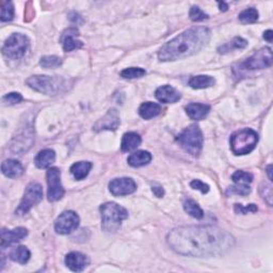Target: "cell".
<instances>
[{
    "instance_id": "6da1fadb",
    "label": "cell",
    "mask_w": 273,
    "mask_h": 273,
    "mask_svg": "<svg viewBox=\"0 0 273 273\" xmlns=\"http://www.w3.org/2000/svg\"><path fill=\"white\" fill-rule=\"evenodd\" d=\"M170 248L177 254L192 257L219 256L235 245L234 237L217 226H180L166 237Z\"/></svg>"
},
{
    "instance_id": "7a4b0ae2",
    "label": "cell",
    "mask_w": 273,
    "mask_h": 273,
    "mask_svg": "<svg viewBox=\"0 0 273 273\" xmlns=\"http://www.w3.org/2000/svg\"><path fill=\"white\" fill-rule=\"evenodd\" d=\"M210 30L206 27H195L184 31L158 51V59L163 62L185 59L204 48L210 40Z\"/></svg>"
},
{
    "instance_id": "3957f363",
    "label": "cell",
    "mask_w": 273,
    "mask_h": 273,
    "mask_svg": "<svg viewBox=\"0 0 273 273\" xmlns=\"http://www.w3.org/2000/svg\"><path fill=\"white\" fill-rule=\"evenodd\" d=\"M102 227L105 232L114 233L122 225V222L128 217V211L117 203L108 202L101 206Z\"/></svg>"
},
{
    "instance_id": "277c9868",
    "label": "cell",
    "mask_w": 273,
    "mask_h": 273,
    "mask_svg": "<svg viewBox=\"0 0 273 273\" xmlns=\"http://www.w3.org/2000/svg\"><path fill=\"white\" fill-rule=\"evenodd\" d=\"M27 84L34 91L46 94L57 95L67 90V81L60 77L45 75H35L27 79Z\"/></svg>"
},
{
    "instance_id": "5b68a950",
    "label": "cell",
    "mask_w": 273,
    "mask_h": 273,
    "mask_svg": "<svg viewBox=\"0 0 273 273\" xmlns=\"http://www.w3.org/2000/svg\"><path fill=\"white\" fill-rule=\"evenodd\" d=\"M258 142V135L253 129L245 128L236 131L231 137V148L235 155L251 153Z\"/></svg>"
},
{
    "instance_id": "8992f818",
    "label": "cell",
    "mask_w": 273,
    "mask_h": 273,
    "mask_svg": "<svg viewBox=\"0 0 273 273\" xmlns=\"http://www.w3.org/2000/svg\"><path fill=\"white\" fill-rule=\"evenodd\" d=\"M176 141L187 153L191 154L192 156H199L202 151V147H203L204 138L201 128L198 125L193 124L185 129L176 138Z\"/></svg>"
},
{
    "instance_id": "52a82bcc",
    "label": "cell",
    "mask_w": 273,
    "mask_h": 273,
    "mask_svg": "<svg viewBox=\"0 0 273 273\" xmlns=\"http://www.w3.org/2000/svg\"><path fill=\"white\" fill-rule=\"evenodd\" d=\"M30 46L29 39L22 33H13L9 37L3 46V54L12 60L23 58Z\"/></svg>"
},
{
    "instance_id": "ba28073f",
    "label": "cell",
    "mask_w": 273,
    "mask_h": 273,
    "mask_svg": "<svg viewBox=\"0 0 273 273\" xmlns=\"http://www.w3.org/2000/svg\"><path fill=\"white\" fill-rule=\"evenodd\" d=\"M42 200H43V188L41 185L38 183L29 184L25 190L20 206L15 210V214L17 216L26 215L29 213V210L32 207L38 205Z\"/></svg>"
},
{
    "instance_id": "9c48e42d",
    "label": "cell",
    "mask_w": 273,
    "mask_h": 273,
    "mask_svg": "<svg viewBox=\"0 0 273 273\" xmlns=\"http://www.w3.org/2000/svg\"><path fill=\"white\" fill-rule=\"evenodd\" d=\"M272 51L269 47L261 48L255 52L250 58L246 59L241 64L244 69L254 70V69H263L272 65Z\"/></svg>"
},
{
    "instance_id": "30bf717a",
    "label": "cell",
    "mask_w": 273,
    "mask_h": 273,
    "mask_svg": "<svg viewBox=\"0 0 273 273\" xmlns=\"http://www.w3.org/2000/svg\"><path fill=\"white\" fill-rule=\"evenodd\" d=\"M47 197L49 202H57L64 196V189L61 184V172L58 168H49L46 173Z\"/></svg>"
},
{
    "instance_id": "8fae6325",
    "label": "cell",
    "mask_w": 273,
    "mask_h": 273,
    "mask_svg": "<svg viewBox=\"0 0 273 273\" xmlns=\"http://www.w3.org/2000/svg\"><path fill=\"white\" fill-rule=\"evenodd\" d=\"M79 217L72 210H66L61 214L55 222V230L60 235H67L77 230L79 226Z\"/></svg>"
},
{
    "instance_id": "7c38bea8",
    "label": "cell",
    "mask_w": 273,
    "mask_h": 273,
    "mask_svg": "<svg viewBox=\"0 0 273 273\" xmlns=\"http://www.w3.org/2000/svg\"><path fill=\"white\" fill-rule=\"evenodd\" d=\"M109 190L114 197H124L134 193L137 190V185L129 177L114 178L109 183Z\"/></svg>"
},
{
    "instance_id": "4fadbf2b",
    "label": "cell",
    "mask_w": 273,
    "mask_h": 273,
    "mask_svg": "<svg viewBox=\"0 0 273 273\" xmlns=\"http://www.w3.org/2000/svg\"><path fill=\"white\" fill-rule=\"evenodd\" d=\"M28 235V231L25 227H16L14 230H3L0 246L5 249L6 246L23 240Z\"/></svg>"
},
{
    "instance_id": "5bb4252c",
    "label": "cell",
    "mask_w": 273,
    "mask_h": 273,
    "mask_svg": "<svg viewBox=\"0 0 273 273\" xmlns=\"http://www.w3.org/2000/svg\"><path fill=\"white\" fill-rule=\"evenodd\" d=\"M90 260L84 254L79 252L68 253L65 256V265L74 272H81L87 266H89Z\"/></svg>"
},
{
    "instance_id": "9a60e30c",
    "label": "cell",
    "mask_w": 273,
    "mask_h": 273,
    "mask_svg": "<svg viewBox=\"0 0 273 273\" xmlns=\"http://www.w3.org/2000/svg\"><path fill=\"white\" fill-rule=\"evenodd\" d=\"M120 117L116 109H110L106 116L96 123L94 126L95 131L102 130H116L120 126Z\"/></svg>"
},
{
    "instance_id": "2e32d148",
    "label": "cell",
    "mask_w": 273,
    "mask_h": 273,
    "mask_svg": "<svg viewBox=\"0 0 273 273\" xmlns=\"http://www.w3.org/2000/svg\"><path fill=\"white\" fill-rule=\"evenodd\" d=\"M78 35H79V30L75 27H70L63 32L61 41H62L64 51L68 52V51H72V50L82 47L83 45L82 42L77 40Z\"/></svg>"
},
{
    "instance_id": "e0dca14e",
    "label": "cell",
    "mask_w": 273,
    "mask_h": 273,
    "mask_svg": "<svg viewBox=\"0 0 273 273\" xmlns=\"http://www.w3.org/2000/svg\"><path fill=\"white\" fill-rule=\"evenodd\" d=\"M156 99L164 104H174L181 99V94L171 85H162L158 87L155 93Z\"/></svg>"
},
{
    "instance_id": "ac0fdd59",
    "label": "cell",
    "mask_w": 273,
    "mask_h": 273,
    "mask_svg": "<svg viewBox=\"0 0 273 273\" xmlns=\"http://www.w3.org/2000/svg\"><path fill=\"white\" fill-rule=\"evenodd\" d=\"M2 172L9 178H19L24 174V168L20 161L8 159L2 164Z\"/></svg>"
},
{
    "instance_id": "d6986e66",
    "label": "cell",
    "mask_w": 273,
    "mask_h": 273,
    "mask_svg": "<svg viewBox=\"0 0 273 273\" xmlns=\"http://www.w3.org/2000/svg\"><path fill=\"white\" fill-rule=\"evenodd\" d=\"M185 109H186L188 117L196 121H201L205 119L210 111V107L208 105L198 104V103H191L187 105Z\"/></svg>"
},
{
    "instance_id": "ffe728a7",
    "label": "cell",
    "mask_w": 273,
    "mask_h": 273,
    "mask_svg": "<svg viewBox=\"0 0 273 273\" xmlns=\"http://www.w3.org/2000/svg\"><path fill=\"white\" fill-rule=\"evenodd\" d=\"M56 160V153L50 148L43 149L34 158V163L39 169H49V166Z\"/></svg>"
},
{
    "instance_id": "44dd1931",
    "label": "cell",
    "mask_w": 273,
    "mask_h": 273,
    "mask_svg": "<svg viewBox=\"0 0 273 273\" xmlns=\"http://www.w3.org/2000/svg\"><path fill=\"white\" fill-rule=\"evenodd\" d=\"M128 164L134 168L144 166L152 161V155L146 151H137L128 157Z\"/></svg>"
},
{
    "instance_id": "7402d4cb",
    "label": "cell",
    "mask_w": 273,
    "mask_h": 273,
    "mask_svg": "<svg viewBox=\"0 0 273 273\" xmlns=\"http://www.w3.org/2000/svg\"><path fill=\"white\" fill-rule=\"evenodd\" d=\"M161 113V107L160 105H158L156 103L152 102H146L143 103L140 106L139 108V114L141 118H143L144 120H149L153 119L157 116H159Z\"/></svg>"
},
{
    "instance_id": "603a6c76",
    "label": "cell",
    "mask_w": 273,
    "mask_h": 273,
    "mask_svg": "<svg viewBox=\"0 0 273 273\" xmlns=\"http://www.w3.org/2000/svg\"><path fill=\"white\" fill-rule=\"evenodd\" d=\"M141 142H142V139L137 133H126L122 138L121 148L123 152L134 151L141 144Z\"/></svg>"
},
{
    "instance_id": "cb8c5ba5",
    "label": "cell",
    "mask_w": 273,
    "mask_h": 273,
    "mask_svg": "<svg viewBox=\"0 0 273 273\" xmlns=\"http://www.w3.org/2000/svg\"><path fill=\"white\" fill-rule=\"evenodd\" d=\"M92 169V163L90 161H79L70 166V173L73 174L77 180L84 179Z\"/></svg>"
},
{
    "instance_id": "d4e9b609",
    "label": "cell",
    "mask_w": 273,
    "mask_h": 273,
    "mask_svg": "<svg viewBox=\"0 0 273 273\" xmlns=\"http://www.w3.org/2000/svg\"><path fill=\"white\" fill-rule=\"evenodd\" d=\"M215 82V78L207 75L193 76L189 79V85L193 89H207L209 86H213Z\"/></svg>"
},
{
    "instance_id": "484cf974",
    "label": "cell",
    "mask_w": 273,
    "mask_h": 273,
    "mask_svg": "<svg viewBox=\"0 0 273 273\" xmlns=\"http://www.w3.org/2000/svg\"><path fill=\"white\" fill-rule=\"evenodd\" d=\"M246 46H248V42L240 37H236L231 42L225 43L224 45L220 46L218 48V51L219 54H227V52L233 51L235 49H243Z\"/></svg>"
},
{
    "instance_id": "4316f807",
    "label": "cell",
    "mask_w": 273,
    "mask_h": 273,
    "mask_svg": "<svg viewBox=\"0 0 273 273\" xmlns=\"http://www.w3.org/2000/svg\"><path fill=\"white\" fill-rule=\"evenodd\" d=\"M30 256H31L30 251L24 245L17 246V248L13 249L12 252L10 253V258L13 261L22 263V265H25L26 262H28V260L30 259Z\"/></svg>"
},
{
    "instance_id": "83f0119b",
    "label": "cell",
    "mask_w": 273,
    "mask_h": 273,
    "mask_svg": "<svg viewBox=\"0 0 273 273\" xmlns=\"http://www.w3.org/2000/svg\"><path fill=\"white\" fill-rule=\"evenodd\" d=\"M184 209L188 215L196 219H202L204 217V211L199 206L196 201L193 200H187L184 203Z\"/></svg>"
},
{
    "instance_id": "f1b7e54d",
    "label": "cell",
    "mask_w": 273,
    "mask_h": 273,
    "mask_svg": "<svg viewBox=\"0 0 273 273\" xmlns=\"http://www.w3.org/2000/svg\"><path fill=\"white\" fill-rule=\"evenodd\" d=\"M232 179L237 186H250L253 181V175L244 171H236L232 175Z\"/></svg>"
},
{
    "instance_id": "f546056e",
    "label": "cell",
    "mask_w": 273,
    "mask_h": 273,
    "mask_svg": "<svg viewBox=\"0 0 273 273\" xmlns=\"http://www.w3.org/2000/svg\"><path fill=\"white\" fill-rule=\"evenodd\" d=\"M238 19L242 24H253L258 20V12L256 9L249 8L239 14Z\"/></svg>"
},
{
    "instance_id": "4dcf8cb0",
    "label": "cell",
    "mask_w": 273,
    "mask_h": 273,
    "mask_svg": "<svg viewBox=\"0 0 273 273\" xmlns=\"http://www.w3.org/2000/svg\"><path fill=\"white\" fill-rule=\"evenodd\" d=\"M14 17V6L11 2H3L2 5V15H0V21L6 23L10 22Z\"/></svg>"
},
{
    "instance_id": "1f68e13d",
    "label": "cell",
    "mask_w": 273,
    "mask_h": 273,
    "mask_svg": "<svg viewBox=\"0 0 273 273\" xmlns=\"http://www.w3.org/2000/svg\"><path fill=\"white\" fill-rule=\"evenodd\" d=\"M145 74H146L145 69L141 67H128L122 70L121 77H123L124 79H136V78L143 77Z\"/></svg>"
},
{
    "instance_id": "d6a6232c",
    "label": "cell",
    "mask_w": 273,
    "mask_h": 273,
    "mask_svg": "<svg viewBox=\"0 0 273 273\" xmlns=\"http://www.w3.org/2000/svg\"><path fill=\"white\" fill-rule=\"evenodd\" d=\"M40 64L44 68H54L62 64V60L57 56H46L41 59Z\"/></svg>"
},
{
    "instance_id": "836d02e7",
    "label": "cell",
    "mask_w": 273,
    "mask_h": 273,
    "mask_svg": "<svg viewBox=\"0 0 273 273\" xmlns=\"http://www.w3.org/2000/svg\"><path fill=\"white\" fill-rule=\"evenodd\" d=\"M189 16H190L192 22H202V21H205L208 19V15L203 10H202V9H200L199 7H196V6H193L190 9Z\"/></svg>"
},
{
    "instance_id": "e575fe53",
    "label": "cell",
    "mask_w": 273,
    "mask_h": 273,
    "mask_svg": "<svg viewBox=\"0 0 273 273\" xmlns=\"http://www.w3.org/2000/svg\"><path fill=\"white\" fill-rule=\"evenodd\" d=\"M250 192H251L250 186H237V185H235L233 187H230L226 191L227 195H238V196H248Z\"/></svg>"
},
{
    "instance_id": "d590c367",
    "label": "cell",
    "mask_w": 273,
    "mask_h": 273,
    "mask_svg": "<svg viewBox=\"0 0 273 273\" xmlns=\"http://www.w3.org/2000/svg\"><path fill=\"white\" fill-rule=\"evenodd\" d=\"M3 101L4 103L8 105H16V104H20L23 101V96L17 92H12V93L5 95L3 98Z\"/></svg>"
},
{
    "instance_id": "8d00e7d4",
    "label": "cell",
    "mask_w": 273,
    "mask_h": 273,
    "mask_svg": "<svg viewBox=\"0 0 273 273\" xmlns=\"http://www.w3.org/2000/svg\"><path fill=\"white\" fill-rule=\"evenodd\" d=\"M256 211H257V206L254 205V204H250L248 206H243L241 204L235 205V213L236 214L245 215L248 213H256Z\"/></svg>"
},
{
    "instance_id": "74e56055",
    "label": "cell",
    "mask_w": 273,
    "mask_h": 273,
    "mask_svg": "<svg viewBox=\"0 0 273 273\" xmlns=\"http://www.w3.org/2000/svg\"><path fill=\"white\" fill-rule=\"evenodd\" d=\"M190 186L191 188L193 189H196V190H200L202 193H207L209 191V186L207 184L203 183V181H201L199 179H195V180H192L191 184H190Z\"/></svg>"
},
{
    "instance_id": "f35d334b",
    "label": "cell",
    "mask_w": 273,
    "mask_h": 273,
    "mask_svg": "<svg viewBox=\"0 0 273 273\" xmlns=\"http://www.w3.org/2000/svg\"><path fill=\"white\" fill-rule=\"evenodd\" d=\"M152 191L157 198H162L164 196V190L161 186H159V185H154L152 187Z\"/></svg>"
},
{
    "instance_id": "ab89813d",
    "label": "cell",
    "mask_w": 273,
    "mask_h": 273,
    "mask_svg": "<svg viewBox=\"0 0 273 273\" xmlns=\"http://www.w3.org/2000/svg\"><path fill=\"white\" fill-rule=\"evenodd\" d=\"M69 20L72 21L73 23H75V24H78V23H79V21L82 22L81 16L79 15V14H77L76 12H73V13H70V14H69Z\"/></svg>"
},
{
    "instance_id": "60d3db41",
    "label": "cell",
    "mask_w": 273,
    "mask_h": 273,
    "mask_svg": "<svg viewBox=\"0 0 273 273\" xmlns=\"http://www.w3.org/2000/svg\"><path fill=\"white\" fill-rule=\"evenodd\" d=\"M263 39H265L266 41H268L269 43H271L272 40H273V32H272V30H267L265 33H263Z\"/></svg>"
},
{
    "instance_id": "b9f144b4",
    "label": "cell",
    "mask_w": 273,
    "mask_h": 273,
    "mask_svg": "<svg viewBox=\"0 0 273 273\" xmlns=\"http://www.w3.org/2000/svg\"><path fill=\"white\" fill-rule=\"evenodd\" d=\"M219 8H220V10H221V11H226L228 9V7H227V5L225 3H219Z\"/></svg>"
},
{
    "instance_id": "7bdbcfd3",
    "label": "cell",
    "mask_w": 273,
    "mask_h": 273,
    "mask_svg": "<svg viewBox=\"0 0 273 273\" xmlns=\"http://www.w3.org/2000/svg\"><path fill=\"white\" fill-rule=\"evenodd\" d=\"M271 170H272V165H268V168H267V173L269 175V179L272 181V175H271Z\"/></svg>"
}]
</instances>
